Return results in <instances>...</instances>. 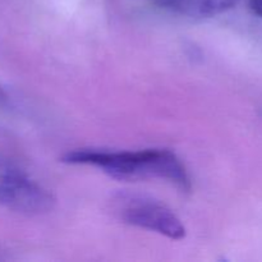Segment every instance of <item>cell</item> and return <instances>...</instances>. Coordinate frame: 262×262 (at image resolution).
Returning a JSON list of instances; mask_svg holds the SVG:
<instances>
[{
  "instance_id": "cell-5",
  "label": "cell",
  "mask_w": 262,
  "mask_h": 262,
  "mask_svg": "<svg viewBox=\"0 0 262 262\" xmlns=\"http://www.w3.org/2000/svg\"><path fill=\"white\" fill-rule=\"evenodd\" d=\"M248 7L253 14L262 18V0H248Z\"/></svg>"
},
{
  "instance_id": "cell-4",
  "label": "cell",
  "mask_w": 262,
  "mask_h": 262,
  "mask_svg": "<svg viewBox=\"0 0 262 262\" xmlns=\"http://www.w3.org/2000/svg\"><path fill=\"white\" fill-rule=\"evenodd\" d=\"M241 0H154L158 8L188 18H210L233 9Z\"/></svg>"
},
{
  "instance_id": "cell-2",
  "label": "cell",
  "mask_w": 262,
  "mask_h": 262,
  "mask_svg": "<svg viewBox=\"0 0 262 262\" xmlns=\"http://www.w3.org/2000/svg\"><path fill=\"white\" fill-rule=\"evenodd\" d=\"M113 212L118 219L132 227L155 232L169 239L186 238L182 220L166 205L154 197L137 192H119L112 200Z\"/></svg>"
},
{
  "instance_id": "cell-1",
  "label": "cell",
  "mask_w": 262,
  "mask_h": 262,
  "mask_svg": "<svg viewBox=\"0 0 262 262\" xmlns=\"http://www.w3.org/2000/svg\"><path fill=\"white\" fill-rule=\"evenodd\" d=\"M61 161L72 165L95 166L119 181L158 178L170 182L182 192H189L192 188L186 166L176 154L169 150H76L67 152Z\"/></svg>"
},
{
  "instance_id": "cell-3",
  "label": "cell",
  "mask_w": 262,
  "mask_h": 262,
  "mask_svg": "<svg viewBox=\"0 0 262 262\" xmlns=\"http://www.w3.org/2000/svg\"><path fill=\"white\" fill-rule=\"evenodd\" d=\"M0 205L25 215L53 210L55 199L12 160L0 154Z\"/></svg>"
},
{
  "instance_id": "cell-6",
  "label": "cell",
  "mask_w": 262,
  "mask_h": 262,
  "mask_svg": "<svg viewBox=\"0 0 262 262\" xmlns=\"http://www.w3.org/2000/svg\"><path fill=\"white\" fill-rule=\"evenodd\" d=\"M8 104H9V97H8L7 92L0 84V107H5Z\"/></svg>"
}]
</instances>
